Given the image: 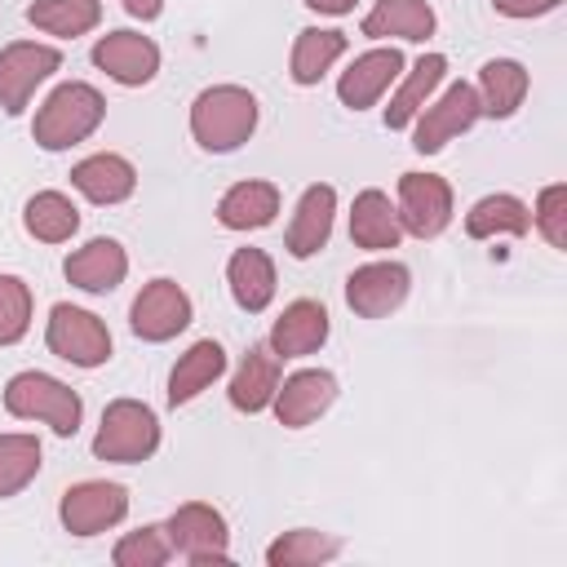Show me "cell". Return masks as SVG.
Masks as SVG:
<instances>
[{
  "mask_svg": "<svg viewBox=\"0 0 567 567\" xmlns=\"http://www.w3.org/2000/svg\"><path fill=\"white\" fill-rule=\"evenodd\" d=\"M257 115L261 106L244 84H213L190 102V137L208 155H230L252 137Z\"/></svg>",
  "mask_w": 567,
  "mask_h": 567,
  "instance_id": "cell-1",
  "label": "cell"
},
{
  "mask_svg": "<svg viewBox=\"0 0 567 567\" xmlns=\"http://www.w3.org/2000/svg\"><path fill=\"white\" fill-rule=\"evenodd\" d=\"M102 120H106V97L93 84H84V80H66V84H58L40 102L35 124H31V137L44 151H71L84 137H93Z\"/></svg>",
  "mask_w": 567,
  "mask_h": 567,
  "instance_id": "cell-2",
  "label": "cell"
},
{
  "mask_svg": "<svg viewBox=\"0 0 567 567\" xmlns=\"http://www.w3.org/2000/svg\"><path fill=\"white\" fill-rule=\"evenodd\" d=\"M4 412L18 416V421H44L58 439H71L80 430L84 403H80V394L66 381L31 368V372L9 377V385H4Z\"/></svg>",
  "mask_w": 567,
  "mask_h": 567,
  "instance_id": "cell-3",
  "label": "cell"
},
{
  "mask_svg": "<svg viewBox=\"0 0 567 567\" xmlns=\"http://www.w3.org/2000/svg\"><path fill=\"white\" fill-rule=\"evenodd\" d=\"M159 447V416L142 399H115L93 434V456L111 465H142Z\"/></svg>",
  "mask_w": 567,
  "mask_h": 567,
  "instance_id": "cell-4",
  "label": "cell"
},
{
  "mask_svg": "<svg viewBox=\"0 0 567 567\" xmlns=\"http://www.w3.org/2000/svg\"><path fill=\"white\" fill-rule=\"evenodd\" d=\"M44 346L62 359V363H75V368H102L111 359V332L106 323L84 310V306H71V301H58L49 310V323H44Z\"/></svg>",
  "mask_w": 567,
  "mask_h": 567,
  "instance_id": "cell-5",
  "label": "cell"
},
{
  "mask_svg": "<svg viewBox=\"0 0 567 567\" xmlns=\"http://www.w3.org/2000/svg\"><path fill=\"white\" fill-rule=\"evenodd\" d=\"M128 514V487L124 483H111V478H84V483H71L58 501V518L71 536L89 540V536H102L111 532L115 523H124Z\"/></svg>",
  "mask_w": 567,
  "mask_h": 567,
  "instance_id": "cell-6",
  "label": "cell"
},
{
  "mask_svg": "<svg viewBox=\"0 0 567 567\" xmlns=\"http://www.w3.org/2000/svg\"><path fill=\"white\" fill-rule=\"evenodd\" d=\"M164 532H168V545H173V554H182L186 563H195V567H221V563H230V532H226V518H221V509H213L208 501H186V505H177L173 514H168V523H164Z\"/></svg>",
  "mask_w": 567,
  "mask_h": 567,
  "instance_id": "cell-7",
  "label": "cell"
},
{
  "mask_svg": "<svg viewBox=\"0 0 567 567\" xmlns=\"http://www.w3.org/2000/svg\"><path fill=\"white\" fill-rule=\"evenodd\" d=\"M478 115H483V111H478L474 84H465V80L447 84L434 102H425V106L416 111V120H412V151H416V155H439L452 137H461L465 128H474Z\"/></svg>",
  "mask_w": 567,
  "mask_h": 567,
  "instance_id": "cell-8",
  "label": "cell"
},
{
  "mask_svg": "<svg viewBox=\"0 0 567 567\" xmlns=\"http://www.w3.org/2000/svg\"><path fill=\"white\" fill-rule=\"evenodd\" d=\"M62 66V49L35 44V40H13L0 49V111L22 115L35 97V89Z\"/></svg>",
  "mask_w": 567,
  "mask_h": 567,
  "instance_id": "cell-9",
  "label": "cell"
},
{
  "mask_svg": "<svg viewBox=\"0 0 567 567\" xmlns=\"http://www.w3.org/2000/svg\"><path fill=\"white\" fill-rule=\"evenodd\" d=\"M195 319V306L186 297V288L177 279H151L137 297H133V310H128V328L133 337L159 346V341H173L177 332H186Z\"/></svg>",
  "mask_w": 567,
  "mask_h": 567,
  "instance_id": "cell-10",
  "label": "cell"
},
{
  "mask_svg": "<svg viewBox=\"0 0 567 567\" xmlns=\"http://www.w3.org/2000/svg\"><path fill=\"white\" fill-rule=\"evenodd\" d=\"M399 221L403 235L439 239L452 226V186L439 173H403L399 177Z\"/></svg>",
  "mask_w": 567,
  "mask_h": 567,
  "instance_id": "cell-11",
  "label": "cell"
},
{
  "mask_svg": "<svg viewBox=\"0 0 567 567\" xmlns=\"http://www.w3.org/2000/svg\"><path fill=\"white\" fill-rule=\"evenodd\" d=\"M412 270L403 261H368L346 279V306L359 319H385L408 301Z\"/></svg>",
  "mask_w": 567,
  "mask_h": 567,
  "instance_id": "cell-12",
  "label": "cell"
},
{
  "mask_svg": "<svg viewBox=\"0 0 567 567\" xmlns=\"http://www.w3.org/2000/svg\"><path fill=\"white\" fill-rule=\"evenodd\" d=\"M337 403V377L328 368H301L292 377L279 381L270 408H275V421L284 430H306L310 421H319L328 408Z\"/></svg>",
  "mask_w": 567,
  "mask_h": 567,
  "instance_id": "cell-13",
  "label": "cell"
},
{
  "mask_svg": "<svg viewBox=\"0 0 567 567\" xmlns=\"http://www.w3.org/2000/svg\"><path fill=\"white\" fill-rule=\"evenodd\" d=\"M93 66L106 71L124 89H142L159 71V44L142 31H106L93 44Z\"/></svg>",
  "mask_w": 567,
  "mask_h": 567,
  "instance_id": "cell-14",
  "label": "cell"
},
{
  "mask_svg": "<svg viewBox=\"0 0 567 567\" xmlns=\"http://www.w3.org/2000/svg\"><path fill=\"white\" fill-rule=\"evenodd\" d=\"M399 75H403V53H399L394 44H390V49H368V53H359V58L341 71L337 97H341V106H350V111H368V106L381 102V93H385Z\"/></svg>",
  "mask_w": 567,
  "mask_h": 567,
  "instance_id": "cell-15",
  "label": "cell"
},
{
  "mask_svg": "<svg viewBox=\"0 0 567 567\" xmlns=\"http://www.w3.org/2000/svg\"><path fill=\"white\" fill-rule=\"evenodd\" d=\"M332 217H337V190H332L328 182L306 186V190H301V199H297V208H292V221H288L284 248H288L297 261H306V257L323 252V248H328V239H332Z\"/></svg>",
  "mask_w": 567,
  "mask_h": 567,
  "instance_id": "cell-16",
  "label": "cell"
},
{
  "mask_svg": "<svg viewBox=\"0 0 567 567\" xmlns=\"http://www.w3.org/2000/svg\"><path fill=\"white\" fill-rule=\"evenodd\" d=\"M62 275H66V284H75L80 292L102 297V292H115V288L124 284V275H128V252H124L120 239L97 235V239H89L84 248H75V252L62 261Z\"/></svg>",
  "mask_w": 567,
  "mask_h": 567,
  "instance_id": "cell-17",
  "label": "cell"
},
{
  "mask_svg": "<svg viewBox=\"0 0 567 567\" xmlns=\"http://www.w3.org/2000/svg\"><path fill=\"white\" fill-rule=\"evenodd\" d=\"M328 332H332V323H328L323 301L297 297V301H288L284 315L270 323L266 346H270L279 359H306V354H315V350L328 341Z\"/></svg>",
  "mask_w": 567,
  "mask_h": 567,
  "instance_id": "cell-18",
  "label": "cell"
},
{
  "mask_svg": "<svg viewBox=\"0 0 567 567\" xmlns=\"http://www.w3.org/2000/svg\"><path fill=\"white\" fill-rule=\"evenodd\" d=\"M279 354L266 346V341H257V346H248L244 350V359H239V368H235V377H230V408L235 412H248V416H257V412H266L270 408V399H275V390H279Z\"/></svg>",
  "mask_w": 567,
  "mask_h": 567,
  "instance_id": "cell-19",
  "label": "cell"
},
{
  "mask_svg": "<svg viewBox=\"0 0 567 567\" xmlns=\"http://www.w3.org/2000/svg\"><path fill=\"white\" fill-rule=\"evenodd\" d=\"M71 186L89 204H124L137 190V168L115 151H97L71 168Z\"/></svg>",
  "mask_w": 567,
  "mask_h": 567,
  "instance_id": "cell-20",
  "label": "cell"
},
{
  "mask_svg": "<svg viewBox=\"0 0 567 567\" xmlns=\"http://www.w3.org/2000/svg\"><path fill=\"white\" fill-rule=\"evenodd\" d=\"M399 239H403V221L390 195L377 186L359 190L350 208V244L363 252H385V248H399Z\"/></svg>",
  "mask_w": 567,
  "mask_h": 567,
  "instance_id": "cell-21",
  "label": "cell"
},
{
  "mask_svg": "<svg viewBox=\"0 0 567 567\" xmlns=\"http://www.w3.org/2000/svg\"><path fill=\"white\" fill-rule=\"evenodd\" d=\"M439 27L430 0H377L368 13H363V35L368 40H408V44H421L430 40Z\"/></svg>",
  "mask_w": 567,
  "mask_h": 567,
  "instance_id": "cell-22",
  "label": "cell"
},
{
  "mask_svg": "<svg viewBox=\"0 0 567 567\" xmlns=\"http://www.w3.org/2000/svg\"><path fill=\"white\" fill-rule=\"evenodd\" d=\"M279 217V186L275 182H261V177H248V182H235L221 199H217V221L226 230H261Z\"/></svg>",
  "mask_w": 567,
  "mask_h": 567,
  "instance_id": "cell-23",
  "label": "cell"
},
{
  "mask_svg": "<svg viewBox=\"0 0 567 567\" xmlns=\"http://www.w3.org/2000/svg\"><path fill=\"white\" fill-rule=\"evenodd\" d=\"M226 284H230V297L239 310L248 315H261L270 301H275V261L261 252V248H235L230 261H226Z\"/></svg>",
  "mask_w": 567,
  "mask_h": 567,
  "instance_id": "cell-24",
  "label": "cell"
},
{
  "mask_svg": "<svg viewBox=\"0 0 567 567\" xmlns=\"http://www.w3.org/2000/svg\"><path fill=\"white\" fill-rule=\"evenodd\" d=\"M527 84H532V80H527V66H523V62H514V58H492V62H483L478 84H474L478 111H483L487 120H509V115L523 106Z\"/></svg>",
  "mask_w": 567,
  "mask_h": 567,
  "instance_id": "cell-25",
  "label": "cell"
},
{
  "mask_svg": "<svg viewBox=\"0 0 567 567\" xmlns=\"http://www.w3.org/2000/svg\"><path fill=\"white\" fill-rule=\"evenodd\" d=\"M443 75H447V58L443 53H425V58H416L412 62V71H403V84H399V93L390 97V106H385V128H412V120H416V111L434 97V89L443 84Z\"/></svg>",
  "mask_w": 567,
  "mask_h": 567,
  "instance_id": "cell-26",
  "label": "cell"
},
{
  "mask_svg": "<svg viewBox=\"0 0 567 567\" xmlns=\"http://www.w3.org/2000/svg\"><path fill=\"white\" fill-rule=\"evenodd\" d=\"M221 372H226V350H221V341H213V337L195 341V346L173 363V372H168V403L182 408V403L199 399Z\"/></svg>",
  "mask_w": 567,
  "mask_h": 567,
  "instance_id": "cell-27",
  "label": "cell"
},
{
  "mask_svg": "<svg viewBox=\"0 0 567 567\" xmlns=\"http://www.w3.org/2000/svg\"><path fill=\"white\" fill-rule=\"evenodd\" d=\"M346 49H350V40H346V31H337V27H306V31H297L292 58H288L292 84H301V89L319 84Z\"/></svg>",
  "mask_w": 567,
  "mask_h": 567,
  "instance_id": "cell-28",
  "label": "cell"
},
{
  "mask_svg": "<svg viewBox=\"0 0 567 567\" xmlns=\"http://www.w3.org/2000/svg\"><path fill=\"white\" fill-rule=\"evenodd\" d=\"M22 226L40 244H66L80 230V208L62 190H35L22 208Z\"/></svg>",
  "mask_w": 567,
  "mask_h": 567,
  "instance_id": "cell-29",
  "label": "cell"
},
{
  "mask_svg": "<svg viewBox=\"0 0 567 567\" xmlns=\"http://www.w3.org/2000/svg\"><path fill=\"white\" fill-rule=\"evenodd\" d=\"M532 230V208L518 195H483L465 213V235L470 239H496V235H527Z\"/></svg>",
  "mask_w": 567,
  "mask_h": 567,
  "instance_id": "cell-30",
  "label": "cell"
},
{
  "mask_svg": "<svg viewBox=\"0 0 567 567\" xmlns=\"http://www.w3.org/2000/svg\"><path fill=\"white\" fill-rule=\"evenodd\" d=\"M27 22L40 27L44 35L75 40L102 22V0H35L27 9Z\"/></svg>",
  "mask_w": 567,
  "mask_h": 567,
  "instance_id": "cell-31",
  "label": "cell"
},
{
  "mask_svg": "<svg viewBox=\"0 0 567 567\" xmlns=\"http://www.w3.org/2000/svg\"><path fill=\"white\" fill-rule=\"evenodd\" d=\"M337 554H341V540L328 536V532H315V527H292V532H284L266 545L270 567H319Z\"/></svg>",
  "mask_w": 567,
  "mask_h": 567,
  "instance_id": "cell-32",
  "label": "cell"
},
{
  "mask_svg": "<svg viewBox=\"0 0 567 567\" xmlns=\"http://www.w3.org/2000/svg\"><path fill=\"white\" fill-rule=\"evenodd\" d=\"M40 474V439L35 434H0V501L18 496Z\"/></svg>",
  "mask_w": 567,
  "mask_h": 567,
  "instance_id": "cell-33",
  "label": "cell"
},
{
  "mask_svg": "<svg viewBox=\"0 0 567 567\" xmlns=\"http://www.w3.org/2000/svg\"><path fill=\"white\" fill-rule=\"evenodd\" d=\"M111 558H115V567H164L173 558V545H168V532L159 523H146V527L120 536Z\"/></svg>",
  "mask_w": 567,
  "mask_h": 567,
  "instance_id": "cell-34",
  "label": "cell"
},
{
  "mask_svg": "<svg viewBox=\"0 0 567 567\" xmlns=\"http://www.w3.org/2000/svg\"><path fill=\"white\" fill-rule=\"evenodd\" d=\"M31 332V288L18 275H0V346H18Z\"/></svg>",
  "mask_w": 567,
  "mask_h": 567,
  "instance_id": "cell-35",
  "label": "cell"
},
{
  "mask_svg": "<svg viewBox=\"0 0 567 567\" xmlns=\"http://www.w3.org/2000/svg\"><path fill=\"white\" fill-rule=\"evenodd\" d=\"M532 221L536 230L545 235L549 248H567V186L563 182H549L540 195H536V208H532Z\"/></svg>",
  "mask_w": 567,
  "mask_h": 567,
  "instance_id": "cell-36",
  "label": "cell"
},
{
  "mask_svg": "<svg viewBox=\"0 0 567 567\" xmlns=\"http://www.w3.org/2000/svg\"><path fill=\"white\" fill-rule=\"evenodd\" d=\"M492 4L505 18H540V13H554L563 0H492Z\"/></svg>",
  "mask_w": 567,
  "mask_h": 567,
  "instance_id": "cell-37",
  "label": "cell"
},
{
  "mask_svg": "<svg viewBox=\"0 0 567 567\" xmlns=\"http://www.w3.org/2000/svg\"><path fill=\"white\" fill-rule=\"evenodd\" d=\"M124 9H128V18H137V22H155V18L164 13V0H124Z\"/></svg>",
  "mask_w": 567,
  "mask_h": 567,
  "instance_id": "cell-38",
  "label": "cell"
},
{
  "mask_svg": "<svg viewBox=\"0 0 567 567\" xmlns=\"http://www.w3.org/2000/svg\"><path fill=\"white\" fill-rule=\"evenodd\" d=\"M359 0H306V9H315V13H328V18H341V13H350Z\"/></svg>",
  "mask_w": 567,
  "mask_h": 567,
  "instance_id": "cell-39",
  "label": "cell"
}]
</instances>
